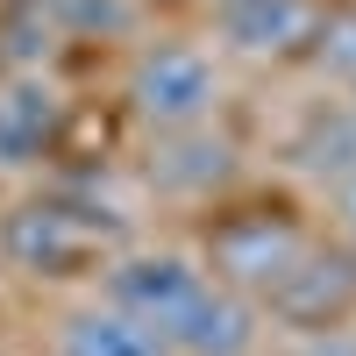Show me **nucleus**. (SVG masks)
Listing matches in <instances>:
<instances>
[{"mask_svg": "<svg viewBox=\"0 0 356 356\" xmlns=\"http://www.w3.org/2000/svg\"><path fill=\"white\" fill-rule=\"evenodd\" d=\"M307 250H314V235L300 221H285V214H228L214 235H207V278L264 300Z\"/></svg>", "mask_w": 356, "mask_h": 356, "instance_id": "7ed1b4c3", "label": "nucleus"}, {"mask_svg": "<svg viewBox=\"0 0 356 356\" xmlns=\"http://www.w3.org/2000/svg\"><path fill=\"white\" fill-rule=\"evenodd\" d=\"M200 285H207V271L178 250H122L100 264V300H114L122 314L150 321V328H164Z\"/></svg>", "mask_w": 356, "mask_h": 356, "instance_id": "20e7f679", "label": "nucleus"}, {"mask_svg": "<svg viewBox=\"0 0 356 356\" xmlns=\"http://www.w3.org/2000/svg\"><path fill=\"white\" fill-rule=\"evenodd\" d=\"M285 157L300 178H314V186H342V178L356 171V100H314L300 114V129H292Z\"/></svg>", "mask_w": 356, "mask_h": 356, "instance_id": "1a4fd4ad", "label": "nucleus"}, {"mask_svg": "<svg viewBox=\"0 0 356 356\" xmlns=\"http://www.w3.org/2000/svg\"><path fill=\"white\" fill-rule=\"evenodd\" d=\"M57 129V100L36 72H15L0 86V164H29L43 157V143Z\"/></svg>", "mask_w": 356, "mask_h": 356, "instance_id": "9b49d317", "label": "nucleus"}, {"mask_svg": "<svg viewBox=\"0 0 356 356\" xmlns=\"http://www.w3.org/2000/svg\"><path fill=\"white\" fill-rule=\"evenodd\" d=\"M50 36H57V22H50L43 0H29V8L8 15V29H0V43H8V57H15L22 72H36L43 57H50Z\"/></svg>", "mask_w": 356, "mask_h": 356, "instance_id": "4468645a", "label": "nucleus"}, {"mask_svg": "<svg viewBox=\"0 0 356 356\" xmlns=\"http://www.w3.org/2000/svg\"><path fill=\"white\" fill-rule=\"evenodd\" d=\"M349 93H356V86H349Z\"/></svg>", "mask_w": 356, "mask_h": 356, "instance_id": "f3484780", "label": "nucleus"}, {"mask_svg": "<svg viewBox=\"0 0 356 356\" xmlns=\"http://www.w3.org/2000/svg\"><path fill=\"white\" fill-rule=\"evenodd\" d=\"M307 342H300V356H356V335L342 328V321H335V328H300Z\"/></svg>", "mask_w": 356, "mask_h": 356, "instance_id": "2eb2a0df", "label": "nucleus"}, {"mask_svg": "<svg viewBox=\"0 0 356 356\" xmlns=\"http://www.w3.org/2000/svg\"><path fill=\"white\" fill-rule=\"evenodd\" d=\"M314 65L328 72L335 86H356V8H342V15H321V29H314Z\"/></svg>", "mask_w": 356, "mask_h": 356, "instance_id": "ddd939ff", "label": "nucleus"}, {"mask_svg": "<svg viewBox=\"0 0 356 356\" xmlns=\"http://www.w3.org/2000/svg\"><path fill=\"white\" fill-rule=\"evenodd\" d=\"M143 178H150L157 193H171V200H207V193H221L228 178H235V143L214 136L207 122L157 129V136H150V164H143Z\"/></svg>", "mask_w": 356, "mask_h": 356, "instance_id": "0eeeda50", "label": "nucleus"}, {"mask_svg": "<svg viewBox=\"0 0 356 356\" xmlns=\"http://www.w3.org/2000/svg\"><path fill=\"white\" fill-rule=\"evenodd\" d=\"M164 342H171V356H250L264 342V307L250 292L207 278L193 300L164 321Z\"/></svg>", "mask_w": 356, "mask_h": 356, "instance_id": "39448f33", "label": "nucleus"}, {"mask_svg": "<svg viewBox=\"0 0 356 356\" xmlns=\"http://www.w3.org/2000/svg\"><path fill=\"white\" fill-rule=\"evenodd\" d=\"M335 214H342V228H349V243H356V171L335 186Z\"/></svg>", "mask_w": 356, "mask_h": 356, "instance_id": "dca6fc26", "label": "nucleus"}, {"mask_svg": "<svg viewBox=\"0 0 356 356\" xmlns=\"http://www.w3.org/2000/svg\"><path fill=\"white\" fill-rule=\"evenodd\" d=\"M214 100H221V72H214L207 50H193V43H143L136 50V65H129V107L150 129L207 122Z\"/></svg>", "mask_w": 356, "mask_h": 356, "instance_id": "f257e3e1", "label": "nucleus"}, {"mask_svg": "<svg viewBox=\"0 0 356 356\" xmlns=\"http://www.w3.org/2000/svg\"><path fill=\"white\" fill-rule=\"evenodd\" d=\"M57 29H79V36H129L136 29V0H43Z\"/></svg>", "mask_w": 356, "mask_h": 356, "instance_id": "f8f14e48", "label": "nucleus"}, {"mask_svg": "<svg viewBox=\"0 0 356 356\" xmlns=\"http://www.w3.org/2000/svg\"><path fill=\"white\" fill-rule=\"evenodd\" d=\"M0 250H8L15 271L29 278H79L86 264L100 257V214H86L72 200H43V207H15L0 221Z\"/></svg>", "mask_w": 356, "mask_h": 356, "instance_id": "f03ea898", "label": "nucleus"}, {"mask_svg": "<svg viewBox=\"0 0 356 356\" xmlns=\"http://www.w3.org/2000/svg\"><path fill=\"white\" fill-rule=\"evenodd\" d=\"M57 356H171V342H164V328L122 314L114 300H93V307L65 314V328H57Z\"/></svg>", "mask_w": 356, "mask_h": 356, "instance_id": "9d476101", "label": "nucleus"}, {"mask_svg": "<svg viewBox=\"0 0 356 356\" xmlns=\"http://www.w3.org/2000/svg\"><path fill=\"white\" fill-rule=\"evenodd\" d=\"M214 29L243 57H300L321 29L314 0H214Z\"/></svg>", "mask_w": 356, "mask_h": 356, "instance_id": "6e6552de", "label": "nucleus"}, {"mask_svg": "<svg viewBox=\"0 0 356 356\" xmlns=\"http://www.w3.org/2000/svg\"><path fill=\"white\" fill-rule=\"evenodd\" d=\"M257 307L271 314V321H292V328H335V321L356 307V257L314 243Z\"/></svg>", "mask_w": 356, "mask_h": 356, "instance_id": "423d86ee", "label": "nucleus"}]
</instances>
